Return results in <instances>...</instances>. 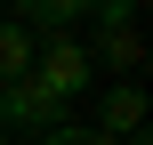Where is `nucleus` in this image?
<instances>
[{"mask_svg": "<svg viewBox=\"0 0 153 145\" xmlns=\"http://www.w3.org/2000/svg\"><path fill=\"white\" fill-rule=\"evenodd\" d=\"M32 81H40L56 105H81V97L97 89V57H89V40H32Z\"/></svg>", "mask_w": 153, "mask_h": 145, "instance_id": "nucleus-1", "label": "nucleus"}, {"mask_svg": "<svg viewBox=\"0 0 153 145\" xmlns=\"http://www.w3.org/2000/svg\"><path fill=\"white\" fill-rule=\"evenodd\" d=\"M56 121H65V105H56V97H48V89H40L32 73L0 89V129H40V137H48Z\"/></svg>", "mask_w": 153, "mask_h": 145, "instance_id": "nucleus-2", "label": "nucleus"}, {"mask_svg": "<svg viewBox=\"0 0 153 145\" xmlns=\"http://www.w3.org/2000/svg\"><path fill=\"white\" fill-rule=\"evenodd\" d=\"M145 129V89L137 81H113L105 89V113H97V137H137Z\"/></svg>", "mask_w": 153, "mask_h": 145, "instance_id": "nucleus-3", "label": "nucleus"}, {"mask_svg": "<svg viewBox=\"0 0 153 145\" xmlns=\"http://www.w3.org/2000/svg\"><path fill=\"white\" fill-rule=\"evenodd\" d=\"M81 16H89V0H16V24L40 32V40H65Z\"/></svg>", "mask_w": 153, "mask_h": 145, "instance_id": "nucleus-4", "label": "nucleus"}, {"mask_svg": "<svg viewBox=\"0 0 153 145\" xmlns=\"http://www.w3.org/2000/svg\"><path fill=\"white\" fill-rule=\"evenodd\" d=\"M24 73H32V32H24L16 16H0V89L24 81Z\"/></svg>", "mask_w": 153, "mask_h": 145, "instance_id": "nucleus-5", "label": "nucleus"}, {"mask_svg": "<svg viewBox=\"0 0 153 145\" xmlns=\"http://www.w3.org/2000/svg\"><path fill=\"white\" fill-rule=\"evenodd\" d=\"M89 57H105L113 73H137V57H145V40H137V32H97V48H89Z\"/></svg>", "mask_w": 153, "mask_h": 145, "instance_id": "nucleus-6", "label": "nucleus"}, {"mask_svg": "<svg viewBox=\"0 0 153 145\" xmlns=\"http://www.w3.org/2000/svg\"><path fill=\"white\" fill-rule=\"evenodd\" d=\"M89 16H97V32H137V24H129L137 0H89Z\"/></svg>", "mask_w": 153, "mask_h": 145, "instance_id": "nucleus-7", "label": "nucleus"}, {"mask_svg": "<svg viewBox=\"0 0 153 145\" xmlns=\"http://www.w3.org/2000/svg\"><path fill=\"white\" fill-rule=\"evenodd\" d=\"M40 145H121V137H97V129H73V121H56Z\"/></svg>", "mask_w": 153, "mask_h": 145, "instance_id": "nucleus-8", "label": "nucleus"}, {"mask_svg": "<svg viewBox=\"0 0 153 145\" xmlns=\"http://www.w3.org/2000/svg\"><path fill=\"white\" fill-rule=\"evenodd\" d=\"M0 145H8V129H0Z\"/></svg>", "mask_w": 153, "mask_h": 145, "instance_id": "nucleus-9", "label": "nucleus"}]
</instances>
